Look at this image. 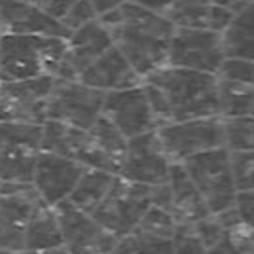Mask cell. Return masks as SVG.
<instances>
[{"mask_svg":"<svg viewBox=\"0 0 254 254\" xmlns=\"http://www.w3.org/2000/svg\"><path fill=\"white\" fill-rule=\"evenodd\" d=\"M212 2H216V4H220L224 8H228V10H232L233 13L239 10H243L245 6H249L253 0H212Z\"/></svg>","mask_w":254,"mask_h":254,"instance_id":"41","label":"cell"},{"mask_svg":"<svg viewBox=\"0 0 254 254\" xmlns=\"http://www.w3.org/2000/svg\"><path fill=\"white\" fill-rule=\"evenodd\" d=\"M158 133L173 163H184L197 154L226 146L222 116L171 122L158 127Z\"/></svg>","mask_w":254,"mask_h":254,"instance_id":"5","label":"cell"},{"mask_svg":"<svg viewBox=\"0 0 254 254\" xmlns=\"http://www.w3.org/2000/svg\"><path fill=\"white\" fill-rule=\"evenodd\" d=\"M167 17L177 29H211L222 32L232 21L233 11L212 0H175Z\"/></svg>","mask_w":254,"mask_h":254,"instance_id":"20","label":"cell"},{"mask_svg":"<svg viewBox=\"0 0 254 254\" xmlns=\"http://www.w3.org/2000/svg\"><path fill=\"white\" fill-rule=\"evenodd\" d=\"M173 245L175 254H209V249L197 235L193 224H179L173 235Z\"/></svg>","mask_w":254,"mask_h":254,"instance_id":"32","label":"cell"},{"mask_svg":"<svg viewBox=\"0 0 254 254\" xmlns=\"http://www.w3.org/2000/svg\"><path fill=\"white\" fill-rule=\"evenodd\" d=\"M78 80L105 93L135 87L144 82L142 76L133 68V64L129 63V59L122 53L116 44L108 48L101 57H97L80 74Z\"/></svg>","mask_w":254,"mask_h":254,"instance_id":"18","label":"cell"},{"mask_svg":"<svg viewBox=\"0 0 254 254\" xmlns=\"http://www.w3.org/2000/svg\"><path fill=\"white\" fill-rule=\"evenodd\" d=\"M253 114H254V108H253Z\"/></svg>","mask_w":254,"mask_h":254,"instance_id":"47","label":"cell"},{"mask_svg":"<svg viewBox=\"0 0 254 254\" xmlns=\"http://www.w3.org/2000/svg\"><path fill=\"white\" fill-rule=\"evenodd\" d=\"M64 245L63 230L55 207L40 201L36 211L32 212L31 222L27 228V239H25V253L27 251H42Z\"/></svg>","mask_w":254,"mask_h":254,"instance_id":"21","label":"cell"},{"mask_svg":"<svg viewBox=\"0 0 254 254\" xmlns=\"http://www.w3.org/2000/svg\"><path fill=\"white\" fill-rule=\"evenodd\" d=\"M135 2L140 4V6H144V8H148V10H152V11H158V13L167 15V11L171 10V6H173L175 0H135Z\"/></svg>","mask_w":254,"mask_h":254,"instance_id":"39","label":"cell"},{"mask_svg":"<svg viewBox=\"0 0 254 254\" xmlns=\"http://www.w3.org/2000/svg\"><path fill=\"white\" fill-rule=\"evenodd\" d=\"M171 186V214L179 224H195L211 214L201 191L188 175L182 163H173L169 177Z\"/></svg>","mask_w":254,"mask_h":254,"instance_id":"19","label":"cell"},{"mask_svg":"<svg viewBox=\"0 0 254 254\" xmlns=\"http://www.w3.org/2000/svg\"><path fill=\"white\" fill-rule=\"evenodd\" d=\"M226 57H243L254 61V0L235 11L230 25L222 31Z\"/></svg>","mask_w":254,"mask_h":254,"instance_id":"22","label":"cell"},{"mask_svg":"<svg viewBox=\"0 0 254 254\" xmlns=\"http://www.w3.org/2000/svg\"><path fill=\"white\" fill-rule=\"evenodd\" d=\"M182 165L199 188L211 212H224L235 207L239 190L233 173L232 152L226 146L197 154Z\"/></svg>","mask_w":254,"mask_h":254,"instance_id":"3","label":"cell"},{"mask_svg":"<svg viewBox=\"0 0 254 254\" xmlns=\"http://www.w3.org/2000/svg\"><path fill=\"white\" fill-rule=\"evenodd\" d=\"M235 207H237V211H239V214L243 216L245 220L254 224V190L239 191Z\"/></svg>","mask_w":254,"mask_h":254,"instance_id":"36","label":"cell"},{"mask_svg":"<svg viewBox=\"0 0 254 254\" xmlns=\"http://www.w3.org/2000/svg\"><path fill=\"white\" fill-rule=\"evenodd\" d=\"M114 36V44L129 59L142 80L169 63V46L175 25L163 13L152 11L135 0H126L120 8L99 15Z\"/></svg>","mask_w":254,"mask_h":254,"instance_id":"1","label":"cell"},{"mask_svg":"<svg viewBox=\"0 0 254 254\" xmlns=\"http://www.w3.org/2000/svg\"><path fill=\"white\" fill-rule=\"evenodd\" d=\"M150 207H152V186L131 182L118 175L105 201L91 214L108 232H112L118 239H122L137 230Z\"/></svg>","mask_w":254,"mask_h":254,"instance_id":"4","label":"cell"},{"mask_svg":"<svg viewBox=\"0 0 254 254\" xmlns=\"http://www.w3.org/2000/svg\"><path fill=\"white\" fill-rule=\"evenodd\" d=\"M232 163L237 190H254V150H251V152H232Z\"/></svg>","mask_w":254,"mask_h":254,"instance_id":"33","label":"cell"},{"mask_svg":"<svg viewBox=\"0 0 254 254\" xmlns=\"http://www.w3.org/2000/svg\"><path fill=\"white\" fill-rule=\"evenodd\" d=\"M55 82L57 78L52 74L4 82L0 85V122L44 124Z\"/></svg>","mask_w":254,"mask_h":254,"instance_id":"7","label":"cell"},{"mask_svg":"<svg viewBox=\"0 0 254 254\" xmlns=\"http://www.w3.org/2000/svg\"><path fill=\"white\" fill-rule=\"evenodd\" d=\"M209 254H243L235 245L233 241L228 237V233H226V237L220 239L216 245H212L211 249H209Z\"/></svg>","mask_w":254,"mask_h":254,"instance_id":"38","label":"cell"},{"mask_svg":"<svg viewBox=\"0 0 254 254\" xmlns=\"http://www.w3.org/2000/svg\"><path fill=\"white\" fill-rule=\"evenodd\" d=\"M103 116L108 118L127 138L156 131L159 127L144 82L135 87L106 93Z\"/></svg>","mask_w":254,"mask_h":254,"instance_id":"12","label":"cell"},{"mask_svg":"<svg viewBox=\"0 0 254 254\" xmlns=\"http://www.w3.org/2000/svg\"><path fill=\"white\" fill-rule=\"evenodd\" d=\"M40 150L0 144V182L32 184Z\"/></svg>","mask_w":254,"mask_h":254,"instance_id":"23","label":"cell"},{"mask_svg":"<svg viewBox=\"0 0 254 254\" xmlns=\"http://www.w3.org/2000/svg\"><path fill=\"white\" fill-rule=\"evenodd\" d=\"M159 127L171 122L220 116L218 76L165 64L144 78Z\"/></svg>","mask_w":254,"mask_h":254,"instance_id":"2","label":"cell"},{"mask_svg":"<svg viewBox=\"0 0 254 254\" xmlns=\"http://www.w3.org/2000/svg\"><path fill=\"white\" fill-rule=\"evenodd\" d=\"M85 129H78L59 120H46L44 122L42 152L64 156V158L78 159V154L84 146Z\"/></svg>","mask_w":254,"mask_h":254,"instance_id":"25","label":"cell"},{"mask_svg":"<svg viewBox=\"0 0 254 254\" xmlns=\"http://www.w3.org/2000/svg\"><path fill=\"white\" fill-rule=\"evenodd\" d=\"M2 29L11 34H38L68 38L70 31L61 19L48 13L44 6L23 0H0Z\"/></svg>","mask_w":254,"mask_h":254,"instance_id":"17","label":"cell"},{"mask_svg":"<svg viewBox=\"0 0 254 254\" xmlns=\"http://www.w3.org/2000/svg\"><path fill=\"white\" fill-rule=\"evenodd\" d=\"M0 85H2V72H0Z\"/></svg>","mask_w":254,"mask_h":254,"instance_id":"46","label":"cell"},{"mask_svg":"<svg viewBox=\"0 0 254 254\" xmlns=\"http://www.w3.org/2000/svg\"><path fill=\"white\" fill-rule=\"evenodd\" d=\"M25 254H70L68 249L61 245V247H53V249H42V251H27Z\"/></svg>","mask_w":254,"mask_h":254,"instance_id":"42","label":"cell"},{"mask_svg":"<svg viewBox=\"0 0 254 254\" xmlns=\"http://www.w3.org/2000/svg\"><path fill=\"white\" fill-rule=\"evenodd\" d=\"M0 254H25V251H8V249H0Z\"/></svg>","mask_w":254,"mask_h":254,"instance_id":"43","label":"cell"},{"mask_svg":"<svg viewBox=\"0 0 254 254\" xmlns=\"http://www.w3.org/2000/svg\"><path fill=\"white\" fill-rule=\"evenodd\" d=\"M110 254H116V253H110Z\"/></svg>","mask_w":254,"mask_h":254,"instance_id":"48","label":"cell"},{"mask_svg":"<svg viewBox=\"0 0 254 254\" xmlns=\"http://www.w3.org/2000/svg\"><path fill=\"white\" fill-rule=\"evenodd\" d=\"M106 93L80 80L57 78L48 101V120H59L78 129H91L103 116Z\"/></svg>","mask_w":254,"mask_h":254,"instance_id":"6","label":"cell"},{"mask_svg":"<svg viewBox=\"0 0 254 254\" xmlns=\"http://www.w3.org/2000/svg\"><path fill=\"white\" fill-rule=\"evenodd\" d=\"M216 76L222 80L254 85V61L253 59H243V57H226Z\"/></svg>","mask_w":254,"mask_h":254,"instance_id":"31","label":"cell"},{"mask_svg":"<svg viewBox=\"0 0 254 254\" xmlns=\"http://www.w3.org/2000/svg\"><path fill=\"white\" fill-rule=\"evenodd\" d=\"M116 254H175V245L169 237L152 235L142 230H135L118 241Z\"/></svg>","mask_w":254,"mask_h":254,"instance_id":"27","label":"cell"},{"mask_svg":"<svg viewBox=\"0 0 254 254\" xmlns=\"http://www.w3.org/2000/svg\"><path fill=\"white\" fill-rule=\"evenodd\" d=\"M177 228H179V222L175 220V216L169 211L152 205L148 209V212L144 214V218L140 220L137 230L148 232L152 235H159V237H169V239H173Z\"/></svg>","mask_w":254,"mask_h":254,"instance_id":"30","label":"cell"},{"mask_svg":"<svg viewBox=\"0 0 254 254\" xmlns=\"http://www.w3.org/2000/svg\"><path fill=\"white\" fill-rule=\"evenodd\" d=\"M218 105L222 118L253 114L254 85L218 78Z\"/></svg>","mask_w":254,"mask_h":254,"instance_id":"26","label":"cell"},{"mask_svg":"<svg viewBox=\"0 0 254 254\" xmlns=\"http://www.w3.org/2000/svg\"><path fill=\"white\" fill-rule=\"evenodd\" d=\"M193 228L207 249H211L212 245H216L220 239L226 237V226H224L220 214H214V212L207 214L201 220H197L193 224Z\"/></svg>","mask_w":254,"mask_h":254,"instance_id":"34","label":"cell"},{"mask_svg":"<svg viewBox=\"0 0 254 254\" xmlns=\"http://www.w3.org/2000/svg\"><path fill=\"white\" fill-rule=\"evenodd\" d=\"M2 34H4V29H2V15H0V38H2Z\"/></svg>","mask_w":254,"mask_h":254,"instance_id":"45","label":"cell"},{"mask_svg":"<svg viewBox=\"0 0 254 254\" xmlns=\"http://www.w3.org/2000/svg\"><path fill=\"white\" fill-rule=\"evenodd\" d=\"M89 2H91V6L95 8L97 15H103L106 11H112V10H116V8H120L126 0H89Z\"/></svg>","mask_w":254,"mask_h":254,"instance_id":"40","label":"cell"},{"mask_svg":"<svg viewBox=\"0 0 254 254\" xmlns=\"http://www.w3.org/2000/svg\"><path fill=\"white\" fill-rule=\"evenodd\" d=\"M226 59L222 32L211 29H175L169 46V63L173 66L191 68L216 74Z\"/></svg>","mask_w":254,"mask_h":254,"instance_id":"10","label":"cell"},{"mask_svg":"<svg viewBox=\"0 0 254 254\" xmlns=\"http://www.w3.org/2000/svg\"><path fill=\"white\" fill-rule=\"evenodd\" d=\"M251 254H254V251H253V253H251Z\"/></svg>","mask_w":254,"mask_h":254,"instance_id":"49","label":"cell"},{"mask_svg":"<svg viewBox=\"0 0 254 254\" xmlns=\"http://www.w3.org/2000/svg\"><path fill=\"white\" fill-rule=\"evenodd\" d=\"M76 0H46L44 2V8L48 13H52L53 17L57 19H63V15L68 11V8L74 4Z\"/></svg>","mask_w":254,"mask_h":254,"instance_id":"37","label":"cell"},{"mask_svg":"<svg viewBox=\"0 0 254 254\" xmlns=\"http://www.w3.org/2000/svg\"><path fill=\"white\" fill-rule=\"evenodd\" d=\"M44 124L29 122H0V144L27 146L42 152Z\"/></svg>","mask_w":254,"mask_h":254,"instance_id":"28","label":"cell"},{"mask_svg":"<svg viewBox=\"0 0 254 254\" xmlns=\"http://www.w3.org/2000/svg\"><path fill=\"white\" fill-rule=\"evenodd\" d=\"M99 15H97L95 8L91 6V2L89 0H76L74 4L68 8V11L63 15V25L68 29V31H78L80 27H84L87 23H91L93 19H97Z\"/></svg>","mask_w":254,"mask_h":254,"instance_id":"35","label":"cell"},{"mask_svg":"<svg viewBox=\"0 0 254 254\" xmlns=\"http://www.w3.org/2000/svg\"><path fill=\"white\" fill-rule=\"evenodd\" d=\"M171 169L173 161L163 148L158 129L129 138L120 177L146 186H158L169 180Z\"/></svg>","mask_w":254,"mask_h":254,"instance_id":"11","label":"cell"},{"mask_svg":"<svg viewBox=\"0 0 254 254\" xmlns=\"http://www.w3.org/2000/svg\"><path fill=\"white\" fill-rule=\"evenodd\" d=\"M66 57L57 78L63 80H78L89 64L101 57L103 53L114 46V36L97 17L91 23L72 31L66 38Z\"/></svg>","mask_w":254,"mask_h":254,"instance_id":"16","label":"cell"},{"mask_svg":"<svg viewBox=\"0 0 254 254\" xmlns=\"http://www.w3.org/2000/svg\"><path fill=\"white\" fill-rule=\"evenodd\" d=\"M85 167L72 158H64L50 152H40L34 171V186L48 205H59L68 199Z\"/></svg>","mask_w":254,"mask_h":254,"instance_id":"15","label":"cell"},{"mask_svg":"<svg viewBox=\"0 0 254 254\" xmlns=\"http://www.w3.org/2000/svg\"><path fill=\"white\" fill-rule=\"evenodd\" d=\"M23 2H32V4H38V6H44L46 0H23Z\"/></svg>","mask_w":254,"mask_h":254,"instance_id":"44","label":"cell"},{"mask_svg":"<svg viewBox=\"0 0 254 254\" xmlns=\"http://www.w3.org/2000/svg\"><path fill=\"white\" fill-rule=\"evenodd\" d=\"M44 38L38 34H11L0 38V72L4 82H17L46 74Z\"/></svg>","mask_w":254,"mask_h":254,"instance_id":"13","label":"cell"},{"mask_svg":"<svg viewBox=\"0 0 254 254\" xmlns=\"http://www.w3.org/2000/svg\"><path fill=\"white\" fill-rule=\"evenodd\" d=\"M40 201L34 184L0 182V249L25 251L27 228Z\"/></svg>","mask_w":254,"mask_h":254,"instance_id":"9","label":"cell"},{"mask_svg":"<svg viewBox=\"0 0 254 254\" xmlns=\"http://www.w3.org/2000/svg\"><path fill=\"white\" fill-rule=\"evenodd\" d=\"M116 179L118 175H114V173L85 167L78 184H76V188L68 197V201L74 203L76 207H80L82 211L93 212L101 203L105 201V197L108 195V191L112 190Z\"/></svg>","mask_w":254,"mask_h":254,"instance_id":"24","label":"cell"},{"mask_svg":"<svg viewBox=\"0 0 254 254\" xmlns=\"http://www.w3.org/2000/svg\"><path fill=\"white\" fill-rule=\"evenodd\" d=\"M129 138L106 116H101L91 129H87L85 142L78 161L87 169H101L120 175L124 167Z\"/></svg>","mask_w":254,"mask_h":254,"instance_id":"14","label":"cell"},{"mask_svg":"<svg viewBox=\"0 0 254 254\" xmlns=\"http://www.w3.org/2000/svg\"><path fill=\"white\" fill-rule=\"evenodd\" d=\"M63 230L64 247L70 254H110L116 251L118 239L91 212L82 211L68 199L55 205Z\"/></svg>","mask_w":254,"mask_h":254,"instance_id":"8","label":"cell"},{"mask_svg":"<svg viewBox=\"0 0 254 254\" xmlns=\"http://www.w3.org/2000/svg\"><path fill=\"white\" fill-rule=\"evenodd\" d=\"M224 120V140L230 152H251L254 150V114Z\"/></svg>","mask_w":254,"mask_h":254,"instance_id":"29","label":"cell"}]
</instances>
